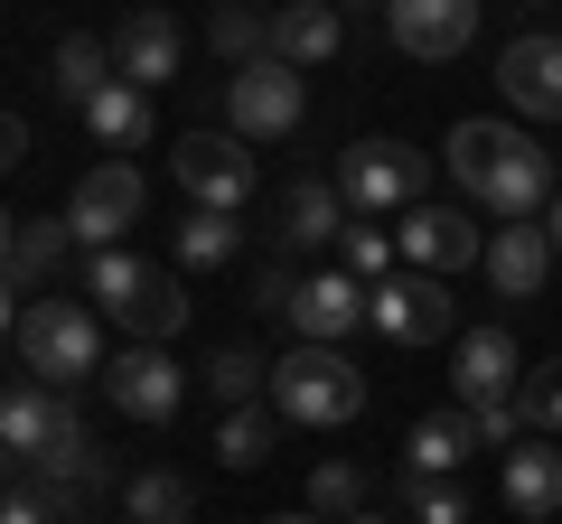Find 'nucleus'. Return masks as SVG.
<instances>
[{"label": "nucleus", "instance_id": "17", "mask_svg": "<svg viewBox=\"0 0 562 524\" xmlns=\"http://www.w3.org/2000/svg\"><path fill=\"white\" fill-rule=\"evenodd\" d=\"M506 515H525V524H543V515H562V449H553V431H525L516 449H506Z\"/></svg>", "mask_w": 562, "mask_h": 524}, {"label": "nucleus", "instance_id": "31", "mask_svg": "<svg viewBox=\"0 0 562 524\" xmlns=\"http://www.w3.org/2000/svg\"><path fill=\"white\" fill-rule=\"evenodd\" d=\"M403 524H469V497L450 478H413V505H403Z\"/></svg>", "mask_w": 562, "mask_h": 524}, {"label": "nucleus", "instance_id": "19", "mask_svg": "<svg viewBox=\"0 0 562 524\" xmlns=\"http://www.w3.org/2000/svg\"><path fill=\"white\" fill-rule=\"evenodd\" d=\"M553 262L562 253H553L543 225H506V235H487V282H497V300H535Z\"/></svg>", "mask_w": 562, "mask_h": 524}, {"label": "nucleus", "instance_id": "2", "mask_svg": "<svg viewBox=\"0 0 562 524\" xmlns=\"http://www.w3.org/2000/svg\"><path fill=\"white\" fill-rule=\"evenodd\" d=\"M85 300H94L122 338H140V346H169L188 328V291L169 282L160 262L122 253V243H113V253H85Z\"/></svg>", "mask_w": 562, "mask_h": 524}, {"label": "nucleus", "instance_id": "36", "mask_svg": "<svg viewBox=\"0 0 562 524\" xmlns=\"http://www.w3.org/2000/svg\"><path fill=\"white\" fill-rule=\"evenodd\" d=\"M543 235H553V253H562V197H553V216H543Z\"/></svg>", "mask_w": 562, "mask_h": 524}, {"label": "nucleus", "instance_id": "1", "mask_svg": "<svg viewBox=\"0 0 562 524\" xmlns=\"http://www.w3.org/2000/svg\"><path fill=\"white\" fill-rule=\"evenodd\" d=\"M450 179L469 187L479 206H497L506 225H535L553 216V150L535 141V132H506V122H460L450 132Z\"/></svg>", "mask_w": 562, "mask_h": 524}, {"label": "nucleus", "instance_id": "37", "mask_svg": "<svg viewBox=\"0 0 562 524\" xmlns=\"http://www.w3.org/2000/svg\"><path fill=\"white\" fill-rule=\"evenodd\" d=\"M262 524H328V515H310V505H301V515H262Z\"/></svg>", "mask_w": 562, "mask_h": 524}, {"label": "nucleus", "instance_id": "10", "mask_svg": "<svg viewBox=\"0 0 562 524\" xmlns=\"http://www.w3.org/2000/svg\"><path fill=\"white\" fill-rule=\"evenodd\" d=\"M375 328L394 346H441L450 338V291H441V272H384L375 282Z\"/></svg>", "mask_w": 562, "mask_h": 524}, {"label": "nucleus", "instance_id": "9", "mask_svg": "<svg viewBox=\"0 0 562 524\" xmlns=\"http://www.w3.org/2000/svg\"><path fill=\"white\" fill-rule=\"evenodd\" d=\"M103 394H113V412H132V422H169V412L188 403V375L169 365V346L122 338V356L103 365Z\"/></svg>", "mask_w": 562, "mask_h": 524}, {"label": "nucleus", "instance_id": "18", "mask_svg": "<svg viewBox=\"0 0 562 524\" xmlns=\"http://www.w3.org/2000/svg\"><path fill=\"white\" fill-rule=\"evenodd\" d=\"M338 47H347L338 0H281V10H272V57L281 66H328Z\"/></svg>", "mask_w": 562, "mask_h": 524}, {"label": "nucleus", "instance_id": "27", "mask_svg": "<svg viewBox=\"0 0 562 524\" xmlns=\"http://www.w3.org/2000/svg\"><path fill=\"white\" fill-rule=\"evenodd\" d=\"M206 394H216L225 412H244L254 394H272V365H262L254 346H216V356H206Z\"/></svg>", "mask_w": 562, "mask_h": 524}, {"label": "nucleus", "instance_id": "28", "mask_svg": "<svg viewBox=\"0 0 562 524\" xmlns=\"http://www.w3.org/2000/svg\"><path fill=\"white\" fill-rule=\"evenodd\" d=\"M310 515L357 524V515H366V468H357V459H319V468H310Z\"/></svg>", "mask_w": 562, "mask_h": 524}, {"label": "nucleus", "instance_id": "13", "mask_svg": "<svg viewBox=\"0 0 562 524\" xmlns=\"http://www.w3.org/2000/svg\"><path fill=\"white\" fill-rule=\"evenodd\" d=\"M357 319H375V291H366L357 272H310L301 300H291V328H301V346H338Z\"/></svg>", "mask_w": 562, "mask_h": 524}, {"label": "nucleus", "instance_id": "20", "mask_svg": "<svg viewBox=\"0 0 562 524\" xmlns=\"http://www.w3.org/2000/svg\"><path fill=\"white\" fill-rule=\"evenodd\" d=\"M338 235H347L338 179H301L291 197H281V243H291V253H319V243H338Z\"/></svg>", "mask_w": 562, "mask_h": 524}, {"label": "nucleus", "instance_id": "34", "mask_svg": "<svg viewBox=\"0 0 562 524\" xmlns=\"http://www.w3.org/2000/svg\"><path fill=\"white\" fill-rule=\"evenodd\" d=\"M525 422H535V431H562V356L525 384Z\"/></svg>", "mask_w": 562, "mask_h": 524}, {"label": "nucleus", "instance_id": "33", "mask_svg": "<svg viewBox=\"0 0 562 524\" xmlns=\"http://www.w3.org/2000/svg\"><path fill=\"white\" fill-rule=\"evenodd\" d=\"M469 431H479L487 449H516L525 431H535V422H525V394H516V403H479V412H469Z\"/></svg>", "mask_w": 562, "mask_h": 524}, {"label": "nucleus", "instance_id": "40", "mask_svg": "<svg viewBox=\"0 0 562 524\" xmlns=\"http://www.w3.org/2000/svg\"><path fill=\"white\" fill-rule=\"evenodd\" d=\"M122 524H132V515H122Z\"/></svg>", "mask_w": 562, "mask_h": 524}, {"label": "nucleus", "instance_id": "32", "mask_svg": "<svg viewBox=\"0 0 562 524\" xmlns=\"http://www.w3.org/2000/svg\"><path fill=\"white\" fill-rule=\"evenodd\" d=\"M338 253H347V272H357V282H366V291H375V282H384V272H394V243H384V235H375V225H347V235H338Z\"/></svg>", "mask_w": 562, "mask_h": 524}, {"label": "nucleus", "instance_id": "14", "mask_svg": "<svg viewBox=\"0 0 562 524\" xmlns=\"http://www.w3.org/2000/svg\"><path fill=\"white\" fill-rule=\"evenodd\" d=\"M450 384H460V403H516L525 384H516V338L506 328H469L460 346H450Z\"/></svg>", "mask_w": 562, "mask_h": 524}, {"label": "nucleus", "instance_id": "7", "mask_svg": "<svg viewBox=\"0 0 562 524\" xmlns=\"http://www.w3.org/2000/svg\"><path fill=\"white\" fill-rule=\"evenodd\" d=\"M169 169H179V187H188L198 206H216V216H235V206L254 197V150H244L235 132H206V122L169 150Z\"/></svg>", "mask_w": 562, "mask_h": 524}, {"label": "nucleus", "instance_id": "15", "mask_svg": "<svg viewBox=\"0 0 562 524\" xmlns=\"http://www.w3.org/2000/svg\"><path fill=\"white\" fill-rule=\"evenodd\" d=\"M179 57H188V38H179V20L169 10H132V20L113 29V66L150 94V84H179Z\"/></svg>", "mask_w": 562, "mask_h": 524}, {"label": "nucleus", "instance_id": "35", "mask_svg": "<svg viewBox=\"0 0 562 524\" xmlns=\"http://www.w3.org/2000/svg\"><path fill=\"white\" fill-rule=\"evenodd\" d=\"M301 282H310V272H291V253H281V262H262V282H254V300L272 309V319H291V300H301Z\"/></svg>", "mask_w": 562, "mask_h": 524}, {"label": "nucleus", "instance_id": "22", "mask_svg": "<svg viewBox=\"0 0 562 524\" xmlns=\"http://www.w3.org/2000/svg\"><path fill=\"white\" fill-rule=\"evenodd\" d=\"M85 132H94L103 150H140V141H150V94H140L132 76H113L94 103H85Z\"/></svg>", "mask_w": 562, "mask_h": 524}, {"label": "nucleus", "instance_id": "5", "mask_svg": "<svg viewBox=\"0 0 562 524\" xmlns=\"http://www.w3.org/2000/svg\"><path fill=\"white\" fill-rule=\"evenodd\" d=\"M422 179H431V160L403 150V141H357V150L338 160L347 216H413V206H422Z\"/></svg>", "mask_w": 562, "mask_h": 524}, {"label": "nucleus", "instance_id": "26", "mask_svg": "<svg viewBox=\"0 0 562 524\" xmlns=\"http://www.w3.org/2000/svg\"><path fill=\"white\" fill-rule=\"evenodd\" d=\"M113 76H122V66H113V38H66V47H57V94H66V103H94Z\"/></svg>", "mask_w": 562, "mask_h": 524}, {"label": "nucleus", "instance_id": "29", "mask_svg": "<svg viewBox=\"0 0 562 524\" xmlns=\"http://www.w3.org/2000/svg\"><path fill=\"white\" fill-rule=\"evenodd\" d=\"M235 243H244V225L216 216V206H198V216L179 225V262H188V272H216V262H235Z\"/></svg>", "mask_w": 562, "mask_h": 524}, {"label": "nucleus", "instance_id": "24", "mask_svg": "<svg viewBox=\"0 0 562 524\" xmlns=\"http://www.w3.org/2000/svg\"><path fill=\"white\" fill-rule=\"evenodd\" d=\"M122 515L132 524H198V497H188L179 468H140V478L122 487Z\"/></svg>", "mask_w": 562, "mask_h": 524}, {"label": "nucleus", "instance_id": "4", "mask_svg": "<svg viewBox=\"0 0 562 524\" xmlns=\"http://www.w3.org/2000/svg\"><path fill=\"white\" fill-rule=\"evenodd\" d=\"M272 412L301 431H338L366 412V375L338 356V346H291V356L272 365Z\"/></svg>", "mask_w": 562, "mask_h": 524}, {"label": "nucleus", "instance_id": "11", "mask_svg": "<svg viewBox=\"0 0 562 524\" xmlns=\"http://www.w3.org/2000/svg\"><path fill=\"white\" fill-rule=\"evenodd\" d=\"M394 253L413 262V272H460V262H487V235L469 206H413L394 235Z\"/></svg>", "mask_w": 562, "mask_h": 524}, {"label": "nucleus", "instance_id": "25", "mask_svg": "<svg viewBox=\"0 0 562 524\" xmlns=\"http://www.w3.org/2000/svg\"><path fill=\"white\" fill-rule=\"evenodd\" d=\"M272 449H281V412L272 403H244V412H225V422H216V459L225 468H262Z\"/></svg>", "mask_w": 562, "mask_h": 524}, {"label": "nucleus", "instance_id": "39", "mask_svg": "<svg viewBox=\"0 0 562 524\" xmlns=\"http://www.w3.org/2000/svg\"><path fill=\"white\" fill-rule=\"evenodd\" d=\"M357 524H394V515H357Z\"/></svg>", "mask_w": 562, "mask_h": 524}, {"label": "nucleus", "instance_id": "6", "mask_svg": "<svg viewBox=\"0 0 562 524\" xmlns=\"http://www.w3.org/2000/svg\"><path fill=\"white\" fill-rule=\"evenodd\" d=\"M301 113H310L301 66L262 57V66H235V76H225V122H235V141H281V132H301Z\"/></svg>", "mask_w": 562, "mask_h": 524}, {"label": "nucleus", "instance_id": "23", "mask_svg": "<svg viewBox=\"0 0 562 524\" xmlns=\"http://www.w3.org/2000/svg\"><path fill=\"white\" fill-rule=\"evenodd\" d=\"M469 449H479L469 412H431V422H413V441H403V468H413V478H450Z\"/></svg>", "mask_w": 562, "mask_h": 524}, {"label": "nucleus", "instance_id": "21", "mask_svg": "<svg viewBox=\"0 0 562 524\" xmlns=\"http://www.w3.org/2000/svg\"><path fill=\"white\" fill-rule=\"evenodd\" d=\"M66 243H76L66 216H10V291H38L66 262Z\"/></svg>", "mask_w": 562, "mask_h": 524}, {"label": "nucleus", "instance_id": "30", "mask_svg": "<svg viewBox=\"0 0 562 524\" xmlns=\"http://www.w3.org/2000/svg\"><path fill=\"white\" fill-rule=\"evenodd\" d=\"M206 38H216V57H235V66H262L272 57V10H216V29H206Z\"/></svg>", "mask_w": 562, "mask_h": 524}, {"label": "nucleus", "instance_id": "12", "mask_svg": "<svg viewBox=\"0 0 562 524\" xmlns=\"http://www.w3.org/2000/svg\"><path fill=\"white\" fill-rule=\"evenodd\" d=\"M384 29H394L403 57L441 66V57H460V47L479 38V0H394V10H384Z\"/></svg>", "mask_w": 562, "mask_h": 524}, {"label": "nucleus", "instance_id": "16", "mask_svg": "<svg viewBox=\"0 0 562 524\" xmlns=\"http://www.w3.org/2000/svg\"><path fill=\"white\" fill-rule=\"evenodd\" d=\"M497 84L525 122H562V38H516L497 57Z\"/></svg>", "mask_w": 562, "mask_h": 524}, {"label": "nucleus", "instance_id": "3", "mask_svg": "<svg viewBox=\"0 0 562 524\" xmlns=\"http://www.w3.org/2000/svg\"><path fill=\"white\" fill-rule=\"evenodd\" d=\"M10 346H20V375H29V384H57V394H76V384L103 375L94 300H20Z\"/></svg>", "mask_w": 562, "mask_h": 524}, {"label": "nucleus", "instance_id": "38", "mask_svg": "<svg viewBox=\"0 0 562 524\" xmlns=\"http://www.w3.org/2000/svg\"><path fill=\"white\" fill-rule=\"evenodd\" d=\"M338 10H394V0H338Z\"/></svg>", "mask_w": 562, "mask_h": 524}, {"label": "nucleus", "instance_id": "8", "mask_svg": "<svg viewBox=\"0 0 562 524\" xmlns=\"http://www.w3.org/2000/svg\"><path fill=\"white\" fill-rule=\"evenodd\" d=\"M66 225H76V243H85V253H113V243L140 225V169H132V160L85 169V179H76V197H66Z\"/></svg>", "mask_w": 562, "mask_h": 524}]
</instances>
